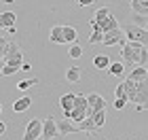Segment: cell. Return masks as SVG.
<instances>
[{
    "mask_svg": "<svg viewBox=\"0 0 148 140\" xmlns=\"http://www.w3.org/2000/svg\"><path fill=\"white\" fill-rule=\"evenodd\" d=\"M121 57L127 68H136V66L148 64V49L142 43H131L127 41L125 45H121Z\"/></svg>",
    "mask_w": 148,
    "mask_h": 140,
    "instance_id": "cell-1",
    "label": "cell"
},
{
    "mask_svg": "<svg viewBox=\"0 0 148 140\" xmlns=\"http://www.w3.org/2000/svg\"><path fill=\"white\" fill-rule=\"evenodd\" d=\"M17 53H21V47L15 43V38H11L6 32H2V38H0V62H6V59L15 57Z\"/></svg>",
    "mask_w": 148,
    "mask_h": 140,
    "instance_id": "cell-2",
    "label": "cell"
},
{
    "mask_svg": "<svg viewBox=\"0 0 148 140\" xmlns=\"http://www.w3.org/2000/svg\"><path fill=\"white\" fill-rule=\"evenodd\" d=\"M87 117H89V98L83 93H76V102H74V108L70 112V119L74 123H80Z\"/></svg>",
    "mask_w": 148,
    "mask_h": 140,
    "instance_id": "cell-3",
    "label": "cell"
},
{
    "mask_svg": "<svg viewBox=\"0 0 148 140\" xmlns=\"http://www.w3.org/2000/svg\"><path fill=\"white\" fill-rule=\"evenodd\" d=\"M125 36L131 43H142L148 47V28H140L136 23H129V26H125Z\"/></svg>",
    "mask_w": 148,
    "mask_h": 140,
    "instance_id": "cell-4",
    "label": "cell"
},
{
    "mask_svg": "<svg viewBox=\"0 0 148 140\" xmlns=\"http://www.w3.org/2000/svg\"><path fill=\"white\" fill-rule=\"evenodd\" d=\"M127 43V36H125V28H114L110 32H106L104 34V47H114V45H125Z\"/></svg>",
    "mask_w": 148,
    "mask_h": 140,
    "instance_id": "cell-5",
    "label": "cell"
},
{
    "mask_svg": "<svg viewBox=\"0 0 148 140\" xmlns=\"http://www.w3.org/2000/svg\"><path fill=\"white\" fill-rule=\"evenodd\" d=\"M42 138V119H30L23 132V140H38Z\"/></svg>",
    "mask_w": 148,
    "mask_h": 140,
    "instance_id": "cell-6",
    "label": "cell"
},
{
    "mask_svg": "<svg viewBox=\"0 0 148 140\" xmlns=\"http://www.w3.org/2000/svg\"><path fill=\"white\" fill-rule=\"evenodd\" d=\"M138 83V100H136V110H148V79L144 81H136Z\"/></svg>",
    "mask_w": 148,
    "mask_h": 140,
    "instance_id": "cell-7",
    "label": "cell"
},
{
    "mask_svg": "<svg viewBox=\"0 0 148 140\" xmlns=\"http://www.w3.org/2000/svg\"><path fill=\"white\" fill-rule=\"evenodd\" d=\"M59 136V128H57V119L47 117L42 119V140H53Z\"/></svg>",
    "mask_w": 148,
    "mask_h": 140,
    "instance_id": "cell-8",
    "label": "cell"
},
{
    "mask_svg": "<svg viewBox=\"0 0 148 140\" xmlns=\"http://www.w3.org/2000/svg\"><path fill=\"white\" fill-rule=\"evenodd\" d=\"M57 128H59V136H70V134L80 132V125L74 123L72 119H68V117H64L62 121H57Z\"/></svg>",
    "mask_w": 148,
    "mask_h": 140,
    "instance_id": "cell-9",
    "label": "cell"
},
{
    "mask_svg": "<svg viewBox=\"0 0 148 140\" xmlns=\"http://www.w3.org/2000/svg\"><path fill=\"white\" fill-rule=\"evenodd\" d=\"M89 117L93 115V112H97V110H104L106 108V98L104 96H99V93H89Z\"/></svg>",
    "mask_w": 148,
    "mask_h": 140,
    "instance_id": "cell-10",
    "label": "cell"
},
{
    "mask_svg": "<svg viewBox=\"0 0 148 140\" xmlns=\"http://www.w3.org/2000/svg\"><path fill=\"white\" fill-rule=\"evenodd\" d=\"M74 102H76V93H64V96L59 98V108H62L64 117L70 119V112L74 108Z\"/></svg>",
    "mask_w": 148,
    "mask_h": 140,
    "instance_id": "cell-11",
    "label": "cell"
},
{
    "mask_svg": "<svg viewBox=\"0 0 148 140\" xmlns=\"http://www.w3.org/2000/svg\"><path fill=\"white\" fill-rule=\"evenodd\" d=\"M121 85H123V89H125V96H127V100H129V104H136V100H138V83L127 77Z\"/></svg>",
    "mask_w": 148,
    "mask_h": 140,
    "instance_id": "cell-12",
    "label": "cell"
},
{
    "mask_svg": "<svg viewBox=\"0 0 148 140\" xmlns=\"http://www.w3.org/2000/svg\"><path fill=\"white\" fill-rule=\"evenodd\" d=\"M49 41L55 45H66V36H64V26H53L49 32Z\"/></svg>",
    "mask_w": 148,
    "mask_h": 140,
    "instance_id": "cell-13",
    "label": "cell"
},
{
    "mask_svg": "<svg viewBox=\"0 0 148 140\" xmlns=\"http://www.w3.org/2000/svg\"><path fill=\"white\" fill-rule=\"evenodd\" d=\"M32 106V98L30 96H23V98H19L13 102V112H25Z\"/></svg>",
    "mask_w": 148,
    "mask_h": 140,
    "instance_id": "cell-14",
    "label": "cell"
},
{
    "mask_svg": "<svg viewBox=\"0 0 148 140\" xmlns=\"http://www.w3.org/2000/svg\"><path fill=\"white\" fill-rule=\"evenodd\" d=\"M127 77L133 79V81H144V79H148V66H136V68L129 70Z\"/></svg>",
    "mask_w": 148,
    "mask_h": 140,
    "instance_id": "cell-15",
    "label": "cell"
},
{
    "mask_svg": "<svg viewBox=\"0 0 148 140\" xmlns=\"http://www.w3.org/2000/svg\"><path fill=\"white\" fill-rule=\"evenodd\" d=\"M112 15V13H110V9H108V6H102V9H97L95 13H93V17H91V23H104L106 21V19H108Z\"/></svg>",
    "mask_w": 148,
    "mask_h": 140,
    "instance_id": "cell-16",
    "label": "cell"
},
{
    "mask_svg": "<svg viewBox=\"0 0 148 140\" xmlns=\"http://www.w3.org/2000/svg\"><path fill=\"white\" fill-rule=\"evenodd\" d=\"M17 23V15L11 11H4L2 15H0V28H13V26Z\"/></svg>",
    "mask_w": 148,
    "mask_h": 140,
    "instance_id": "cell-17",
    "label": "cell"
},
{
    "mask_svg": "<svg viewBox=\"0 0 148 140\" xmlns=\"http://www.w3.org/2000/svg\"><path fill=\"white\" fill-rule=\"evenodd\" d=\"M131 13H138V15H148V2H142V0H129Z\"/></svg>",
    "mask_w": 148,
    "mask_h": 140,
    "instance_id": "cell-18",
    "label": "cell"
},
{
    "mask_svg": "<svg viewBox=\"0 0 148 140\" xmlns=\"http://www.w3.org/2000/svg\"><path fill=\"white\" fill-rule=\"evenodd\" d=\"M80 77H83V72H80L78 66H72V68L66 70V81H68V83H78Z\"/></svg>",
    "mask_w": 148,
    "mask_h": 140,
    "instance_id": "cell-19",
    "label": "cell"
},
{
    "mask_svg": "<svg viewBox=\"0 0 148 140\" xmlns=\"http://www.w3.org/2000/svg\"><path fill=\"white\" fill-rule=\"evenodd\" d=\"M125 70H127L125 62H112L110 68H108V74H112V77H123Z\"/></svg>",
    "mask_w": 148,
    "mask_h": 140,
    "instance_id": "cell-20",
    "label": "cell"
},
{
    "mask_svg": "<svg viewBox=\"0 0 148 140\" xmlns=\"http://www.w3.org/2000/svg\"><path fill=\"white\" fill-rule=\"evenodd\" d=\"M110 59H108V55H95L93 57V66H95L97 70H108L110 68Z\"/></svg>",
    "mask_w": 148,
    "mask_h": 140,
    "instance_id": "cell-21",
    "label": "cell"
},
{
    "mask_svg": "<svg viewBox=\"0 0 148 140\" xmlns=\"http://www.w3.org/2000/svg\"><path fill=\"white\" fill-rule=\"evenodd\" d=\"M91 119H93V123H95V128H97V130H102V128H104V123H106V108H104V110L93 112Z\"/></svg>",
    "mask_w": 148,
    "mask_h": 140,
    "instance_id": "cell-22",
    "label": "cell"
},
{
    "mask_svg": "<svg viewBox=\"0 0 148 140\" xmlns=\"http://www.w3.org/2000/svg\"><path fill=\"white\" fill-rule=\"evenodd\" d=\"M64 36H66V43H74L78 36V32L74 26H64Z\"/></svg>",
    "mask_w": 148,
    "mask_h": 140,
    "instance_id": "cell-23",
    "label": "cell"
},
{
    "mask_svg": "<svg viewBox=\"0 0 148 140\" xmlns=\"http://www.w3.org/2000/svg\"><path fill=\"white\" fill-rule=\"evenodd\" d=\"M131 23L140 26V28H148V15H138V13H131Z\"/></svg>",
    "mask_w": 148,
    "mask_h": 140,
    "instance_id": "cell-24",
    "label": "cell"
},
{
    "mask_svg": "<svg viewBox=\"0 0 148 140\" xmlns=\"http://www.w3.org/2000/svg\"><path fill=\"white\" fill-rule=\"evenodd\" d=\"M68 55H70L72 59H78V57H83V47H80V45H76V43H72V47L68 49Z\"/></svg>",
    "mask_w": 148,
    "mask_h": 140,
    "instance_id": "cell-25",
    "label": "cell"
},
{
    "mask_svg": "<svg viewBox=\"0 0 148 140\" xmlns=\"http://www.w3.org/2000/svg\"><path fill=\"white\" fill-rule=\"evenodd\" d=\"M97 43H104V32L102 30H93L91 36H89V45H97Z\"/></svg>",
    "mask_w": 148,
    "mask_h": 140,
    "instance_id": "cell-26",
    "label": "cell"
},
{
    "mask_svg": "<svg viewBox=\"0 0 148 140\" xmlns=\"http://www.w3.org/2000/svg\"><path fill=\"white\" fill-rule=\"evenodd\" d=\"M36 83H38V79H25V81H19V83H17V89L25 91V89H30L32 85H36Z\"/></svg>",
    "mask_w": 148,
    "mask_h": 140,
    "instance_id": "cell-27",
    "label": "cell"
},
{
    "mask_svg": "<svg viewBox=\"0 0 148 140\" xmlns=\"http://www.w3.org/2000/svg\"><path fill=\"white\" fill-rule=\"evenodd\" d=\"M127 104H129V100H127V98H114V104H112V106H114L116 110H123Z\"/></svg>",
    "mask_w": 148,
    "mask_h": 140,
    "instance_id": "cell-28",
    "label": "cell"
},
{
    "mask_svg": "<svg viewBox=\"0 0 148 140\" xmlns=\"http://www.w3.org/2000/svg\"><path fill=\"white\" fill-rule=\"evenodd\" d=\"M114 98H127V96H125V89H123V85L114 87Z\"/></svg>",
    "mask_w": 148,
    "mask_h": 140,
    "instance_id": "cell-29",
    "label": "cell"
},
{
    "mask_svg": "<svg viewBox=\"0 0 148 140\" xmlns=\"http://www.w3.org/2000/svg\"><path fill=\"white\" fill-rule=\"evenodd\" d=\"M2 74L4 77H11V74H15V70H13L11 66H2Z\"/></svg>",
    "mask_w": 148,
    "mask_h": 140,
    "instance_id": "cell-30",
    "label": "cell"
},
{
    "mask_svg": "<svg viewBox=\"0 0 148 140\" xmlns=\"http://www.w3.org/2000/svg\"><path fill=\"white\" fill-rule=\"evenodd\" d=\"M74 2H76L78 6H89V4L95 2V0H74Z\"/></svg>",
    "mask_w": 148,
    "mask_h": 140,
    "instance_id": "cell-31",
    "label": "cell"
},
{
    "mask_svg": "<svg viewBox=\"0 0 148 140\" xmlns=\"http://www.w3.org/2000/svg\"><path fill=\"white\" fill-rule=\"evenodd\" d=\"M4 134H6V123L0 121V136H4Z\"/></svg>",
    "mask_w": 148,
    "mask_h": 140,
    "instance_id": "cell-32",
    "label": "cell"
},
{
    "mask_svg": "<svg viewBox=\"0 0 148 140\" xmlns=\"http://www.w3.org/2000/svg\"><path fill=\"white\" fill-rule=\"evenodd\" d=\"M21 70H23V72H28V70H32V66H30L28 62H23V66H21Z\"/></svg>",
    "mask_w": 148,
    "mask_h": 140,
    "instance_id": "cell-33",
    "label": "cell"
},
{
    "mask_svg": "<svg viewBox=\"0 0 148 140\" xmlns=\"http://www.w3.org/2000/svg\"><path fill=\"white\" fill-rule=\"evenodd\" d=\"M9 2H13V0H2V4H9Z\"/></svg>",
    "mask_w": 148,
    "mask_h": 140,
    "instance_id": "cell-34",
    "label": "cell"
},
{
    "mask_svg": "<svg viewBox=\"0 0 148 140\" xmlns=\"http://www.w3.org/2000/svg\"><path fill=\"white\" fill-rule=\"evenodd\" d=\"M142 2H148V0H142Z\"/></svg>",
    "mask_w": 148,
    "mask_h": 140,
    "instance_id": "cell-35",
    "label": "cell"
}]
</instances>
